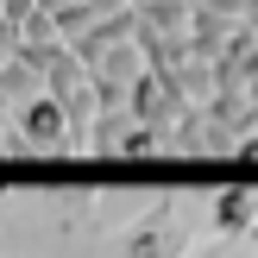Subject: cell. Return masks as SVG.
Returning a JSON list of instances; mask_svg holds the SVG:
<instances>
[{"label": "cell", "mask_w": 258, "mask_h": 258, "mask_svg": "<svg viewBox=\"0 0 258 258\" xmlns=\"http://www.w3.org/2000/svg\"><path fill=\"white\" fill-rule=\"evenodd\" d=\"M202 258H233V246H214V252H202Z\"/></svg>", "instance_id": "8fae6325"}, {"label": "cell", "mask_w": 258, "mask_h": 258, "mask_svg": "<svg viewBox=\"0 0 258 258\" xmlns=\"http://www.w3.org/2000/svg\"><path fill=\"white\" fill-rule=\"evenodd\" d=\"M133 7H139V0H133Z\"/></svg>", "instance_id": "4fadbf2b"}, {"label": "cell", "mask_w": 258, "mask_h": 258, "mask_svg": "<svg viewBox=\"0 0 258 258\" xmlns=\"http://www.w3.org/2000/svg\"><path fill=\"white\" fill-rule=\"evenodd\" d=\"M151 151H164V133H158V126H126L120 145H113V158H151Z\"/></svg>", "instance_id": "8992f818"}, {"label": "cell", "mask_w": 258, "mask_h": 258, "mask_svg": "<svg viewBox=\"0 0 258 258\" xmlns=\"http://www.w3.org/2000/svg\"><path fill=\"white\" fill-rule=\"evenodd\" d=\"M13 139L25 158H50V151H70V120L50 95H32L25 107H13Z\"/></svg>", "instance_id": "7a4b0ae2"}, {"label": "cell", "mask_w": 258, "mask_h": 258, "mask_svg": "<svg viewBox=\"0 0 258 258\" xmlns=\"http://www.w3.org/2000/svg\"><path fill=\"white\" fill-rule=\"evenodd\" d=\"M208 227L227 239V246H233V239H258V202H252V189H214Z\"/></svg>", "instance_id": "3957f363"}, {"label": "cell", "mask_w": 258, "mask_h": 258, "mask_svg": "<svg viewBox=\"0 0 258 258\" xmlns=\"http://www.w3.org/2000/svg\"><path fill=\"white\" fill-rule=\"evenodd\" d=\"M32 95H44V88H38V70L7 50V57H0V101H7V107H25Z\"/></svg>", "instance_id": "277c9868"}, {"label": "cell", "mask_w": 258, "mask_h": 258, "mask_svg": "<svg viewBox=\"0 0 258 258\" xmlns=\"http://www.w3.org/2000/svg\"><path fill=\"white\" fill-rule=\"evenodd\" d=\"M189 246H196L189 214L176 208L170 196H164L158 208H145V214L120 233V258H189Z\"/></svg>", "instance_id": "6da1fadb"}, {"label": "cell", "mask_w": 258, "mask_h": 258, "mask_svg": "<svg viewBox=\"0 0 258 258\" xmlns=\"http://www.w3.org/2000/svg\"><path fill=\"white\" fill-rule=\"evenodd\" d=\"M233 158H239V164H258V133L239 139V145H233Z\"/></svg>", "instance_id": "9c48e42d"}, {"label": "cell", "mask_w": 258, "mask_h": 258, "mask_svg": "<svg viewBox=\"0 0 258 258\" xmlns=\"http://www.w3.org/2000/svg\"><path fill=\"white\" fill-rule=\"evenodd\" d=\"M139 70H145V57H139V44H133V38H126V44H113V50H101V63H95V70H88V76H107V82H133V76Z\"/></svg>", "instance_id": "5b68a950"}, {"label": "cell", "mask_w": 258, "mask_h": 258, "mask_svg": "<svg viewBox=\"0 0 258 258\" xmlns=\"http://www.w3.org/2000/svg\"><path fill=\"white\" fill-rule=\"evenodd\" d=\"M0 151H19V139H13V107H7V101H0ZM19 158H25V151H19Z\"/></svg>", "instance_id": "52a82bcc"}, {"label": "cell", "mask_w": 258, "mask_h": 258, "mask_svg": "<svg viewBox=\"0 0 258 258\" xmlns=\"http://www.w3.org/2000/svg\"><path fill=\"white\" fill-rule=\"evenodd\" d=\"M208 7H233V0H208Z\"/></svg>", "instance_id": "7c38bea8"}, {"label": "cell", "mask_w": 258, "mask_h": 258, "mask_svg": "<svg viewBox=\"0 0 258 258\" xmlns=\"http://www.w3.org/2000/svg\"><path fill=\"white\" fill-rule=\"evenodd\" d=\"M82 7H88V19H107V13H126L133 0H82Z\"/></svg>", "instance_id": "ba28073f"}, {"label": "cell", "mask_w": 258, "mask_h": 258, "mask_svg": "<svg viewBox=\"0 0 258 258\" xmlns=\"http://www.w3.org/2000/svg\"><path fill=\"white\" fill-rule=\"evenodd\" d=\"M233 7H239V25H252V32H258V0H233Z\"/></svg>", "instance_id": "30bf717a"}]
</instances>
